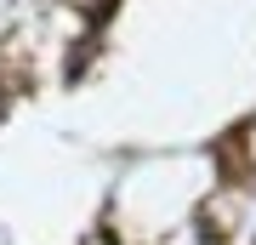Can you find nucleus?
Wrapping results in <instances>:
<instances>
[]
</instances>
